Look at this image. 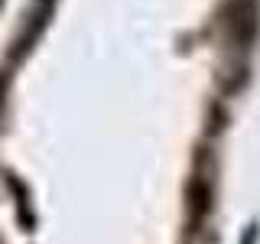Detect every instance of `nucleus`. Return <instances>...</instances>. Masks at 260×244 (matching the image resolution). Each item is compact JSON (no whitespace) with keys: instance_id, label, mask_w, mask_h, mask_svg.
Wrapping results in <instances>:
<instances>
[{"instance_id":"1","label":"nucleus","mask_w":260,"mask_h":244,"mask_svg":"<svg viewBox=\"0 0 260 244\" xmlns=\"http://www.w3.org/2000/svg\"><path fill=\"white\" fill-rule=\"evenodd\" d=\"M218 20L228 29V46L231 49H247L254 43V33H257V4L254 0H231Z\"/></svg>"}]
</instances>
